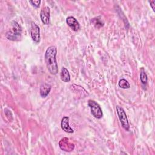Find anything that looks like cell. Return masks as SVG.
Instances as JSON below:
<instances>
[{"label": "cell", "instance_id": "277c9868", "mask_svg": "<svg viewBox=\"0 0 155 155\" xmlns=\"http://www.w3.org/2000/svg\"><path fill=\"white\" fill-rule=\"evenodd\" d=\"M91 111L93 116L97 119H101L102 117V111L100 105L94 101L90 99L88 102Z\"/></svg>", "mask_w": 155, "mask_h": 155}, {"label": "cell", "instance_id": "6da1fadb", "mask_svg": "<svg viewBox=\"0 0 155 155\" xmlns=\"http://www.w3.org/2000/svg\"><path fill=\"white\" fill-rule=\"evenodd\" d=\"M56 53L57 49L54 45L48 47L45 53V61L47 68L51 74H56L58 71V64L56 59Z\"/></svg>", "mask_w": 155, "mask_h": 155}, {"label": "cell", "instance_id": "7c38bea8", "mask_svg": "<svg viewBox=\"0 0 155 155\" xmlns=\"http://www.w3.org/2000/svg\"><path fill=\"white\" fill-rule=\"evenodd\" d=\"M140 81L143 84H146L148 81L147 78V75L145 73V71L144 70V68L143 67L141 68L140 70Z\"/></svg>", "mask_w": 155, "mask_h": 155}, {"label": "cell", "instance_id": "7a4b0ae2", "mask_svg": "<svg viewBox=\"0 0 155 155\" xmlns=\"http://www.w3.org/2000/svg\"><path fill=\"white\" fill-rule=\"evenodd\" d=\"M12 27L5 33V38L8 40L18 41L21 40L22 37V27L15 21L12 22Z\"/></svg>", "mask_w": 155, "mask_h": 155}, {"label": "cell", "instance_id": "5b68a950", "mask_svg": "<svg viewBox=\"0 0 155 155\" xmlns=\"http://www.w3.org/2000/svg\"><path fill=\"white\" fill-rule=\"evenodd\" d=\"M30 32L32 39L36 43L39 42L40 41V29L39 26L35 23L31 22Z\"/></svg>", "mask_w": 155, "mask_h": 155}, {"label": "cell", "instance_id": "9c48e42d", "mask_svg": "<svg viewBox=\"0 0 155 155\" xmlns=\"http://www.w3.org/2000/svg\"><path fill=\"white\" fill-rule=\"evenodd\" d=\"M61 128L66 133H73V130L69 125V117L65 116L61 120Z\"/></svg>", "mask_w": 155, "mask_h": 155}, {"label": "cell", "instance_id": "52a82bcc", "mask_svg": "<svg viewBox=\"0 0 155 155\" xmlns=\"http://www.w3.org/2000/svg\"><path fill=\"white\" fill-rule=\"evenodd\" d=\"M59 144V147H60L61 149L63 151H65L67 152L71 151L74 148V144H72L71 143H70L69 142L68 139H67L66 137L60 140Z\"/></svg>", "mask_w": 155, "mask_h": 155}, {"label": "cell", "instance_id": "2e32d148", "mask_svg": "<svg viewBox=\"0 0 155 155\" xmlns=\"http://www.w3.org/2000/svg\"><path fill=\"white\" fill-rule=\"evenodd\" d=\"M149 3L150 4V6L151 7L153 10L154 12L155 11V8H154V4H155V1H149Z\"/></svg>", "mask_w": 155, "mask_h": 155}, {"label": "cell", "instance_id": "8992f818", "mask_svg": "<svg viewBox=\"0 0 155 155\" xmlns=\"http://www.w3.org/2000/svg\"><path fill=\"white\" fill-rule=\"evenodd\" d=\"M50 10L47 6L42 8L40 13V18L42 22L45 25H48L50 22Z\"/></svg>", "mask_w": 155, "mask_h": 155}, {"label": "cell", "instance_id": "4fadbf2b", "mask_svg": "<svg viewBox=\"0 0 155 155\" xmlns=\"http://www.w3.org/2000/svg\"><path fill=\"white\" fill-rule=\"evenodd\" d=\"M99 18H100V16L93 18L91 20V22L96 27H97V28L102 27L104 25V22L101 20V19H99Z\"/></svg>", "mask_w": 155, "mask_h": 155}, {"label": "cell", "instance_id": "30bf717a", "mask_svg": "<svg viewBox=\"0 0 155 155\" xmlns=\"http://www.w3.org/2000/svg\"><path fill=\"white\" fill-rule=\"evenodd\" d=\"M51 87L50 84H46V83L42 84L40 87V90H39L40 95L42 97H45L49 94L51 90Z\"/></svg>", "mask_w": 155, "mask_h": 155}, {"label": "cell", "instance_id": "9a60e30c", "mask_svg": "<svg viewBox=\"0 0 155 155\" xmlns=\"http://www.w3.org/2000/svg\"><path fill=\"white\" fill-rule=\"evenodd\" d=\"M29 2L35 7L38 8L39 7L40 3H41V1L40 0H36V1H30Z\"/></svg>", "mask_w": 155, "mask_h": 155}, {"label": "cell", "instance_id": "8fae6325", "mask_svg": "<svg viewBox=\"0 0 155 155\" xmlns=\"http://www.w3.org/2000/svg\"><path fill=\"white\" fill-rule=\"evenodd\" d=\"M60 78L62 81L65 82H68L70 81V76L68 70L66 68H62L60 73Z\"/></svg>", "mask_w": 155, "mask_h": 155}, {"label": "cell", "instance_id": "5bb4252c", "mask_svg": "<svg viewBox=\"0 0 155 155\" xmlns=\"http://www.w3.org/2000/svg\"><path fill=\"white\" fill-rule=\"evenodd\" d=\"M119 86L122 88L127 89V88H130V84L126 79H121L119 82Z\"/></svg>", "mask_w": 155, "mask_h": 155}, {"label": "cell", "instance_id": "ba28073f", "mask_svg": "<svg viewBox=\"0 0 155 155\" xmlns=\"http://www.w3.org/2000/svg\"><path fill=\"white\" fill-rule=\"evenodd\" d=\"M67 25L74 31H78L80 29V25L78 21L73 16H68L66 19Z\"/></svg>", "mask_w": 155, "mask_h": 155}, {"label": "cell", "instance_id": "3957f363", "mask_svg": "<svg viewBox=\"0 0 155 155\" xmlns=\"http://www.w3.org/2000/svg\"><path fill=\"white\" fill-rule=\"evenodd\" d=\"M116 111L117 113L118 114L120 122L121 123L122 127L123 128H124L126 131H128L130 128V125L128 123V120L126 115V113L124 111V110L120 106L117 105L116 106Z\"/></svg>", "mask_w": 155, "mask_h": 155}]
</instances>
